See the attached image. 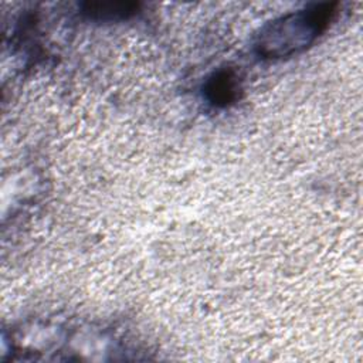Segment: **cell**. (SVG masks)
I'll use <instances>...</instances> for the list:
<instances>
[{"mask_svg":"<svg viewBox=\"0 0 363 363\" xmlns=\"http://www.w3.org/2000/svg\"><path fill=\"white\" fill-rule=\"evenodd\" d=\"M335 4H319L301 10L269 24L258 40L265 57H286L308 47L329 24Z\"/></svg>","mask_w":363,"mask_h":363,"instance_id":"cell-1","label":"cell"},{"mask_svg":"<svg viewBox=\"0 0 363 363\" xmlns=\"http://www.w3.org/2000/svg\"><path fill=\"white\" fill-rule=\"evenodd\" d=\"M136 4L130 3H91L88 4L86 11L95 17H123L128 13L135 11Z\"/></svg>","mask_w":363,"mask_h":363,"instance_id":"cell-3","label":"cell"},{"mask_svg":"<svg viewBox=\"0 0 363 363\" xmlns=\"http://www.w3.org/2000/svg\"><path fill=\"white\" fill-rule=\"evenodd\" d=\"M231 72H221L210 81L207 92L214 104H227L235 95V82Z\"/></svg>","mask_w":363,"mask_h":363,"instance_id":"cell-2","label":"cell"}]
</instances>
